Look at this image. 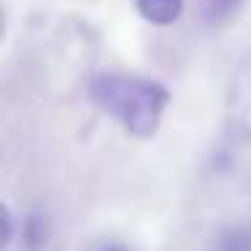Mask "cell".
I'll list each match as a JSON object with an SVG mask.
<instances>
[{
	"mask_svg": "<svg viewBox=\"0 0 251 251\" xmlns=\"http://www.w3.org/2000/svg\"><path fill=\"white\" fill-rule=\"evenodd\" d=\"M92 251H130L125 243H116V240H105V243H100V246H95Z\"/></svg>",
	"mask_w": 251,
	"mask_h": 251,
	"instance_id": "6",
	"label": "cell"
},
{
	"mask_svg": "<svg viewBox=\"0 0 251 251\" xmlns=\"http://www.w3.org/2000/svg\"><path fill=\"white\" fill-rule=\"evenodd\" d=\"M243 0H202V17L211 25H222L240 11Z\"/></svg>",
	"mask_w": 251,
	"mask_h": 251,
	"instance_id": "5",
	"label": "cell"
},
{
	"mask_svg": "<svg viewBox=\"0 0 251 251\" xmlns=\"http://www.w3.org/2000/svg\"><path fill=\"white\" fill-rule=\"evenodd\" d=\"M211 251H251V229L249 227H224L213 238Z\"/></svg>",
	"mask_w": 251,
	"mask_h": 251,
	"instance_id": "4",
	"label": "cell"
},
{
	"mask_svg": "<svg viewBox=\"0 0 251 251\" xmlns=\"http://www.w3.org/2000/svg\"><path fill=\"white\" fill-rule=\"evenodd\" d=\"M135 11L146 22L168 27V25L181 19V14H184V0H135Z\"/></svg>",
	"mask_w": 251,
	"mask_h": 251,
	"instance_id": "2",
	"label": "cell"
},
{
	"mask_svg": "<svg viewBox=\"0 0 251 251\" xmlns=\"http://www.w3.org/2000/svg\"><path fill=\"white\" fill-rule=\"evenodd\" d=\"M95 105L114 116L130 135L151 138L159 130L165 108L170 105V92L151 78L103 73L89 84Z\"/></svg>",
	"mask_w": 251,
	"mask_h": 251,
	"instance_id": "1",
	"label": "cell"
},
{
	"mask_svg": "<svg viewBox=\"0 0 251 251\" xmlns=\"http://www.w3.org/2000/svg\"><path fill=\"white\" fill-rule=\"evenodd\" d=\"M19 235H22V249L25 251H44V249H49L54 229H51V222H49L46 213H30L22 222Z\"/></svg>",
	"mask_w": 251,
	"mask_h": 251,
	"instance_id": "3",
	"label": "cell"
}]
</instances>
